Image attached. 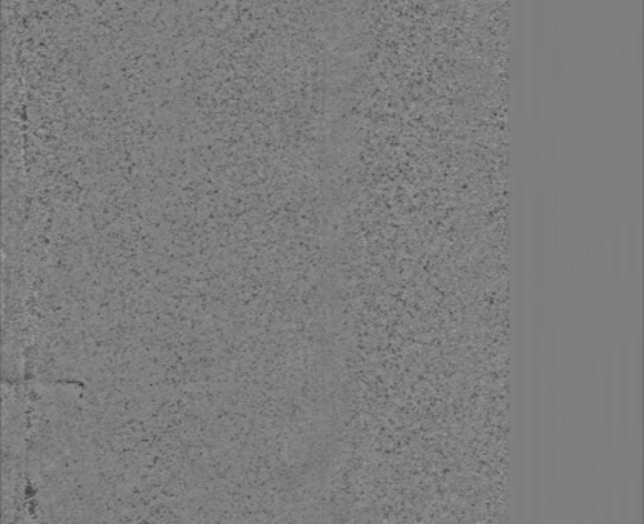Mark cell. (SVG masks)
Wrapping results in <instances>:
<instances>
[{
    "label": "cell",
    "mask_w": 644,
    "mask_h": 524,
    "mask_svg": "<svg viewBox=\"0 0 644 524\" xmlns=\"http://www.w3.org/2000/svg\"><path fill=\"white\" fill-rule=\"evenodd\" d=\"M611 277L615 283L621 282V277H623V271H624V245L621 241V234H620V227L618 225L613 230L612 235V249H611Z\"/></svg>",
    "instance_id": "5b68a950"
},
{
    "label": "cell",
    "mask_w": 644,
    "mask_h": 524,
    "mask_svg": "<svg viewBox=\"0 0 644 524\" xmlns=\"http://www.w3.org/2000/svg\"><path fill=\"white\" fill-rule=\"evenodd\" d=\"M626 268H627V274L631 277H635L636 272L640 271V237H638V231H636L635 223L629 225L627 230V239H626Z\"/></svg>",
    "instance_id": "3957f363"
},
{
    "label": "cell",
    "mask_w": 644,
    "mask_h": 524,
    "mask_svg": "<svg viewBox=\"0 0 644 524\" xmlns=\"http://www.w3.org/2000/svg\"><path fill=\"white\" fill-rule=\"evenodd\" d=\"M629 359H627V352H626V346H623V352H621V366H620V400H621V437H623V442L626 443L627 438V419H629V398H631V394H629V387H631V382H629Z\"/></svg>",
    "instance_id": "7a4b0ae2"
},
{
    "label": "cell",
    "mask_w": 644,
    "mask_h": 524,
    "mask_svg": "<svg viewBox=\"0 0 644 524\" xmlns=\"http://www.w3.org/2000/svg\"><path fill=\"white\" fill-rule=\"evenodd\" d=\"M612 355L608 359V374L604 380V415L608 421V457L612 454V424H613V377H612Z\"/></svg>",
    "instance_id": "277c9868"
},
{
    "label": "cell",
    "mask_w": 644,
    "mask_h": 524,
    "mask_svg": "<svg viewBox=\"0 0 644 524\" xmlns=\"http://www.w3.org/2000/svg\"><path fill=\"white\" fill-rule=\"evenodd\" d=\"M597 282L598 286L604 287L609 282V267H608V249H606L604 235H600L597 248Z\"/></svg>",
    "instance_id": "8992f818"
},
{
    "label": "cell",
    "mask_w": 644,
    "mask_h": 524,
    "mask_svg": "<svg viewBox=\"0 0 644 524\" xmlns=\"http://www.w3.org/2000/svg\"><path fill=\"white\" fill-rule=\"evenodd\" d=\"M583 370L577 366L575 377V465H577V486L583 474V454H585V391H583Z\"/></svg>",
    "instance_id": "6da1fadb"
},
{
    "label": "cell",
    "mask_w": 644,
    "mask_h": 524,
    "mask_svg": "<svg viewBox=\"0 0 644 524\" xmlns=\"http://www.w3.org/2000/svg\"><path fill=\"white\" fill-rule=\"evenodd\" d=\"M566 397L563 392V403H562V420H560V447H562V465L563 470L566 467V440H567V417H566Z\"/></svg>",
    "instance_id": "ba28073f"
},
{
    "label": "cell",
    "mask_w": 644,
    "mask_h": 524,
    "mask_svg": "<svg viewBox=\"0 0 644 524\" xmlns=\"http://www.w3.org/2000/svg\"><path fill=\"white\" fill-rule=\"evenodd\" d=\"M592 262H590L589 255V245L585 246V255H583V268H581V290L583 292H589L590 287L594 285V271H592Z\"/></svg>",
    "instance_id": "52a82bcc"
},
{
    "label": "cell",
    "mask_w": 644,
    "mask_h": 524,
    "mask_svg": "<svg viewBox=\"0 0 644 524\" xmlns=\"http://www.w3.org/2000/svg\"><path fill=\"white\" fill-rule=\"evenodd\" d=\"M571 276H567V287H569L571 295L577 294V287H578V278H577V264H575V257L572 255L571 258V267H569Z\"/></svg>",
    "instance_id": "9c48e42d"
}]
</instances>
